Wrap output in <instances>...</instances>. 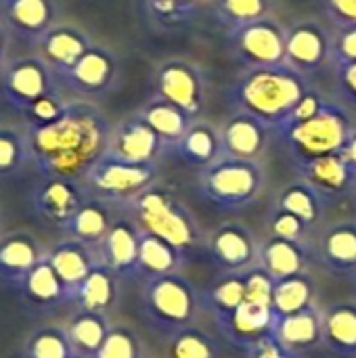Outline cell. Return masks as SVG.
I'll list each match as a JSON object with an SVG mask.
<instances>
[{
	"label": "cell",
	"instance_id": "4316f807",
	"mask_svg": "<svg viewBox=\"0 0 356 358\" xmlns=\"http://www.w3.org/2000/svg\"><path fill=\"white\" fill-rule=\"evenodd\" d=\"M311 252L306 243L300 241H287L279 237H269L264 245H260L258 252V266L273 279H287L296 275H304L308 268Z\"/></svg>",
	"mask_w": 356,
	"mask_h": 358
},
{
	"label": "cell",
	"instance_id": "1f68e13d",
	"mask_svg": "<svg viewBox=\"0 0 356 358\" xmlns=\"http://www.w3.org/2000/svg\"><path fill=\"white\" fill-rule=\"evenodd\" d=\"M185 258L162 237L138 229V264L136 279H151L159 275L178 273Z\"/></svg>",
	"mask_w": 356,
	"mask_h": 358
},
{
	"label": "cell",
	"instance_id": "9c48e42d",
	"mask_svg": "<svg viewBox=\"0 0 356 358\" xmlns=\"http://www.w3.org/2000/svg\"><path fill=\"white\" fill-rule=\"evenodd\" d=\"M231 57L243 67H264L285 63L287 25L269 15L225 34Z\"/></svg>",
	"mask_w": 356,
	"mask_h": 358
},
{
	"label": "cell",
	"instance_id": "816d5d0a",
	"mask_svg": "<svg viewBox=\"0 0 356 358\" xmlns=\"http://www.w3.org/2000/svg\"><path fill=\"white\" fill-rule=\"evenodd\" d=\"M10 34L6 29V25L0 21V73L4 69V65L8 63V46H10Z\"/></svg>",
	"mask_w": 356,
	"mask_h": 358
},
{
	"label": "cell",
	"instance_id": "8992f818",
	"mask_svg": "<svg viewBox=\"0 0 356 358\" xmlns=\"http://www.w3.org/2000/svg\"><path fill=\"white\" fill-rule=\"evenodd\" d=\"M201 298L195 285L180 273L145 279L141 292V313L162 336H174L191 327L199 315Z\"/></svg>",
	"mask_w": 356,
	"mask_h": 358
},
{
	"label": "cell",
	"instance_id": "52a82bcc",
	"mask_svg": "<svg viewBox=\"0 0 356 358\" xmlns=\"http://www.w3.org/2000/svg\"><path fill=\"white\" fill-rule=\"evenodd\" d=\"M159 166L153 164H132L118 159L113 155L99 157L90 170L80 180L86 197L103 201L111 208H126L143 191L157 182Z\"/></svg>",
	"mask_w": 356,
	"mask_h": 358
},
{
	"label": "cell",
	"instance_id": "44dd1931",
	"mask_svg": "<svg viewBox=\"0 0 356 358\" xmlns=\"http://www.w3.org/2000/svg\"><path fill=\"white\" fill-rule=\"evenodd\" d=\"M103 264L120 279H136L138 264V227L130 218H118L99 245Z\"/></svg>",
	"mask_w": 356,
	"mask_h": 358
},
{
	"label": "cell",
	"instance_id": "8fae6325",
	"mask_svg": "<svg viewBox=\"0 0 356 358\" xmlns=\"http://www.w3.org/2000/svg\"><path fill=\"white\" fill-rule=\"evenodd\" d=\"M285 65L311 80L332 67V31L317 19H302L290 25Z\"/></svg>",
	"mask_w": 356,
	"mask_h": 358
},
{
	"label": "cell",
	"instance_id": "7c38bea8",
	"mask_svg": "<svg viewBox=\"0 0 356 358\" xmlns=\"http://www.w3.org/2000/svg\"><path fill=\"white\" fill-rule=\"evenodd\" d=\"M120 69L118 55L109 46L92 42V46L65 73L59 76V82L82 99H99L113 90Z\"/></svg>",
	"mask_w": 356,
	"mask_h": 358
},
{
	"label": "cell",
	"instance_id": "5bb4252c",
	"mask_svg": "<svg viewBox=\"0 0 356 358\" xmlns=\"http://www.w3.org/2000/svg\"><path fill=\"white\" fill-rule=\"evenodd\" d=\"M86 199L88 197L80 180L48 176L42 178L40 185L34 189L31 208L42 222L63 229Z\"/></svg>",
	"mask_w": 356,
	"mask_h": 358
},
{
	"label": "cell",
	"instance_id": "277c9868",
	"mask_svg": "<svg viewBox=\"0 0 356 358\" xmlns=\"http://www.w3.org/2000/svg\"><path fill=\"white\" fill-rule=\"evenodd\" d=\"M353 111L334 94L323 99L321 107L306 120L279 126L275 138L283 145L294 164L340 153L355 132Z\"/></svg>",
	"mask_w": 356,
	"mask_h": 358
},
{
	"label": "cell",
	"instance_id": "db71d44e",
	"mask_svg": "<svg viewBox=\"0 0 356 358\" xmlns=\"http://www.w3.org/2000/svg\"><path fill=\"white\" fill-rule=\"evenodd\" d=\"M0 224H2V214H0Z\"/></svg>",
	"mask_w": 356,
	"mask_h": 358
},
{
	"label": "cell",
	"instance_id": "ffe728a7",
	"mask_svg": "<svg viewBox=\"0 0 356 358\" xmlns=\"http://www.w3.org/2000/svg\"><path fill=\"white\" fill-rule=\"evenodd\" d=\"M46 256L42 243L27 231H13L0 237V283L13 289L25 281Z\"/></svg>",
	"mask_w": 356,
	"mask_h": 358
},
{
	"label": "cell",
	"instance_id": "7402d4cb",
	"mask_svg": "<svg viewBox=\"0 0 356 358\" xmlns=\"http://www.w3.org/2000/svg\"><path fill=\"white\" fill-rule=\"evenodd\" d=\"M40 48V57L50 65V69L61 76L65 73L90 46V36L69 23H55L36 44Z\"/></svg>",
	"mask_w": 356,
	"mask_h": 358
},
{
	"label": "cell",
	"instance_id": "6da1fadb",
	"mask_svg": "<svg viewBox=\"0 0 356 358\" xmlns=\"http://www.w3.org/2000/svg\"><path fill=\"white\" fill-rule=\"evenodd\" d=\"M31 168L42 176L82 180L105 155L111 122L90 101H69L61 117L46 126H25Z\"/></svg>",
	"mask_w": 356,
	"mask_h": 358
},
{
	"label": "cell",
	"instance_id": "11a10c76",
	"mask_svg": "<svg viewBox=\"0 0 356 358\" xmlns=\"http://www.w3.org/2000/svg\"><path fill=\"white\" fill-rule=\"evenodd\" d=\"M76 358H84V357H76Z\"/></svg>",
	"mask_w": 356,
	"mask_h": 358
},
{
	"label": "cell",
	"instance_id": "4dcf8cb0",
	"mask_svg": "<svg viewBox=\"0 0 356 358\" xmlns=\"http://www.w3.org/2000/svg\"><path fill=\"white\" fill-rule=\"evenodd\" d=\"M111 210H113L111 206L88 197L61 231L69 239H76V241H82L86 245L99 248L103 243V239L107 237L111 224L115 222Z\"/></svg>",
	"mask_w": 356,
	"mask_h": 358
},
{
	"label": "cell",
	"instance_id": "cb8c5ba5",
	"mask_svg": "<svg viewBox=\"0 0 356 358\" xmlns=\"http://www.w3.org/2000/svg\"><path fill=\"white\" fill-rule=\"evenodd\" d=\"M17 292L25 306L36 313H55L61 306H69L71 300L67 285L59 279L55 268L48 264L46 256L25 277Z\"/></svg>",
	"mask_w": 356,
	"mask_h": 358
},
{
	"label": "cell",
	"instance_id": "ee69618b",
	"mask_svg": "<svg viewBox=\"0 0 356 358\" xmlns=\"http://www.w3.org/2000/svg\"><path fill=\"white\" fill-rule=\"evenodd\" d=\"M67 103L69 101H65L61 96V92H52V94L40 96L38 101L27 105L21 111V117H23L25 126H46V124L55 122L57 117H61Z\"/></svg>",
	"mask_w": 356,
	"mask_h": 358
},
{
	"label": "cell",
	"instance_id": "f1b7e54d",
	"mask_svg": "<svg viewBox=\"0 0 356 358\" xmlns=\"http://www.w3.org/2000/svg\"><path fill=\"white\" fill-rule=\"evenodd\" d=\"M118 298H120V277L101 262L73 289L69 306H76V310L109 315V310L115 308Z\"/></svg>",
	"mask_w": 356,
	"mask_h": 358
},
{
	"label": "cell",
	"instance_id": "ba28073f",
	"mask_svg": "<svg viewBox=\"0 0 356 358\" xmlns=\"http://www.w3.org/2000/svg\"><path fill=\"white\" fill-rule=\"evenodd\" d=\"M151 88V96L164 99L185 111L191 120H197L208 105L210 78L204 65L191 59L170 57L155 65Z\"/></svg>",
	"mask_w": 356,
	"mask_h": 358
},
{
	"label": "cell",
	"instance_id": "d6986e66",
	"mask_svg": "<svg viewBox=\"0 0 356 358\" xmlns=\"http://www.w3.org/2000/svg\"><path fill=\"white\" fill-rule=\"evenodd\" d=\"M2 23L10 38L38 44L40 38L57 23L55 0H2Z\"/></svg>",
	"mask_w": 356,
	"mask_h": 358
},
{
	"label": "cell",
	"instance_id": "681fc988",
	"mask_svg": "<svg viewBox=\"0 0 356 358\" xmlns=\"http://www.w3.org/2000/svg\"><path fill=\"white\" fill-rule=\"evenodd\" d=\"M323 10L332 27L356 25V0H323Z\"/></svg>",
	"mask_w": 356,
	"mask_h": 358
},
{
	"label": "cell",
	"instance_id": "f907efd6",
	"mask_svg": "<svg viewBox=\"0 0 356 358\" xmlns=\"http://www.w3.org/2000/svg\"><path fill=\"white\" fill-rule=\"evenodd\" d=\"M245 355H248V358H298V355H294L287 348H283L273 336L266 338V340H262L258 346H254Z\"/></svg>",
	"mask_w": 356,
	"mask_h": 358
},
{
	"label": "cell",
	"instance_id": "c3c4849f",
	"mask_svg": "<svg viewBox=\"0 0 356 358\" xmlns=\"http://www.w3.org/2000/svg\"><path fill=\"white\" fill-rule=\"evenodd\" d=\"M243 277H245V300L271 306L275 281L260 266H256V268L252 266V268L243 271Z\"/></svg>",
	"mask_w": 356,
	"mask_h": 358
},
{
	"label": "cell",
	"instance_id": "83f0119b",
	"mask_svg": "<svg viewBox=\"0 0 356 358\" xmlns=\"http://www.w3.org/2000/svg\"><path fill=\"white\" fill-rule=\"evenodd\" d=\"M321 310H317L313 304L300 313L275 317L273 338L283 348L300 357V352L321 346Z\"/></svg>",
	"mask_w": 356,
	"mask_h": 358
},
{
	"label": "cell",
	"instance_id": "836d02e7",
	"mask_svg": "<svg viewBox=\"0 0 356 358\" xmlns=\"http://www.w3.org/2000/svg\"><path fill=\"white\" fill-rule=\"evenodd\" d=\"M65 329H67V336H69L76 352L80 357L92 358V355L105 342V338L111 329V323H109V315L76 310V315L65 325Z\"/></svg>",
	"mask_w": 356,
	"mask_h": 358
},
{
	"label": "cell",
	"instance_id": "5b68a950",
	"mask_svg": "<svg viewBox=\"0 0 356 358\" xmlns=\"http://www.w3.org/2000/svg\"><path fill=\"white\" fill-rule=\"evenodd\" d=\"M269 174L262 159L222 155L197 170L195 191L218 212H243L264 193Z\"/></svg>",
	"mask_w": 356,
	"mask_h": 358
},
{
	"label": "cell",
	"instance_id": "2e32d148",
	"mask_svg": "<svg viewBox=\"0 0 356 358\" xmlns=\"http://www.w3.org/2000/svg\"><path fill=\"white\" fill-rule=\"evenodd\" d=\"M105 153L132 164H153L162 153H166V147L153 128L138 113H134L111 128V138Z\"/></svg>",
	"mask_w": 356,
	"mask_h": 358
},
{
	"label": "cell",
	"instance_id": "9a60e30c",
	"mask_svg": "<svg viewBox=\"0 0 356 358\" xmlns=\"http://www.w3.org/2000/svg\"><path fill=\"white\" fill-rule=\"evenodd\" d=\"M216 325L220 327L227 342L250 352L262 340L273 336L275 327V313L269 304H258L245 300L235 310L216 315Z\"/></svg>",
	"mask_w": 356,
	"mask_h": 358
},
{
	"label": "cell",
	"instance_id": "f6af8a7d",
	"mask_svg": "<svg viewBox=\"0 0 356 358\" xmlns=\"http://www.w3.org/2000/svg\"><path fill=\"white\" fill-rule=\"evenodd\" d=\"M269 229H271V237H279V239H287V241H300L306 243V237L311 233V227L298 218L292 212H285L281 208H273L269 214Z\"/></svg>",
	"mask_w": 356,
	"mask_h": 358
},
{
	"label": "cell",
	"instance_id": "f5cc1de1",
	"mask_svg": "<svg viewBox=\"0 0 356 358\" xmlns=\"http://www.w3.org/2000/svg\"><path fill=\"white\" fill-rule=\"evenodd\" d=\"M342 153H344V157L348 159V164H350V166L355 168V172H356V128H355V132L350 134L348 143L344 145Z\"/></svg>",
	"mask_w": 356,
	"mask_h": 358
},
{
	"label": "cell",
	"instance_id": "30bf717a",
	"mask_svg": "<svg viewBox=\"0 0 356 358\" xmlns=\"http://www.w3.org/2000/svg\"><path fill=\"white\" fill-rule=\"evenodd\" d=\"M59 84V76L40 55L10 59L0 73V92L17 113L40 96L61 92Z\"/></svg>",
	"mask_w": 356,
	"mask_h": 358
},
{
	"label": "cell",
	"instance_id": "8d00e7d4",
	"mask_svg": "<svg viewBox=\"0 0 356 358\" xmlns=\"http://www.w3.org/2000/svg\"><path fill=\"white\" fill-rule=\"evenodd\" d=\"M313 304H315V287L306 273L275 281L273 298H271V308L275 317H287Z\"/></svg>",
	"mask_w": 356,
	"mask_h": 358
},
{
	"label": "cell",
	"instance_id": "ab89813d",
	"mask_svg": "<svg viewBox=\"0 0 356 358\" xmlns=\"http://www.w3.org/2000/svg\"><path fill=\"white\" fill-rule=\"evenodd\" d=\"M29 166L31 162H29L25 128L0 126V180L17 178Z\"/></svg>",
	"mask_w": 356,
	"mask_h": 358
},
{
	"label": "cell",
	"instance_id": "7dc6e473",
	"mask_svg": "<svg viewBox=\"0 0 356 358\" xmlns=\"http://www.w3.org/2000/svg\"><path fill=\"white\" fill-rule=\"evenodd\" d=\"M334 96L342 101L350 111H356V63L332 67Z\"/></svg>",
	"mask_w": 356,
	"mask_h": 358
},
{
	"label": "cell",
	"instance_id": "b9f144b4",
	"mask_svg": "<svg viewBox=\"0 0 356 358\" xmlns=\"http://www.w3.org/2000/svg\"><path fill=\"white\" fill-rule=\"evenodd\" d=\"M92 358H143L141 338L126 325H111L105 342Z\"/></svg>",
	"mask_w": 356,
	"mask_h": 358
},
{
	"label": "cell",
	"instance_id": "f546056e",
	"mask_svg": "<svg viewBox=\"0 0 356 358\" xmlns=\"http://www.w3.org/2000/svg\"><path fill=\"white\" fill-rule=\"evenodd\" d=\"M319 258L334 273H356V220H340L323 229Z\"/></svg>",
	"mask_w": 356,
	"mask_h": 358
},
{
	"label": "cell",
	"instance_id": "d6a6232c",
	"mask_svg": "<svg viewBox=\"0 0 356 358\" xmlns=\"http://www.w3.org/2000/svg\"><path fill=\"white\" fill-rule=\"evenodd\" d=\"M151 128L153 132L162 138L166 151H170L178 141L180 136L187 132L189 124L193 122L185 111H180L176 105L164 101V99H157V96H151L143 107L141 111H136Z\"/></svg>",
	"mask_w": 356,
	"mask_h": 358
},
{
	"label": "cell",
	"instance_id": "7bdbcfd3",
	"mask_svg": "<svg viewBox=\"0 0 356 358\" xmlns=\"http://www.w3.org/2000/svg\"><path fill=\"white\" fill-rule=\"evenodd\" d=\"M243 302H245V277H243V273H229L208 294V304L212 306L214 317L231 313Z\"/></svg>",
	"mask_w": 356,
	"mask_h": 358
},
{
	"label": "cell",
	"instance_id": "7a4b0ae2",
	"mask_svg": "<svg viewBox=\"0 0 356 358\" xmlns=\"http://www.w3.org/2000/svg\"><path fill=\"white\" fill-rule=\"evenodd\" d=\"M313 88L311 78L285 63L243 67L231 82L227 101L233 111H245L277 130L287 122L300 99Z\"/></svg>",
	"mask_w": 356,
	"mask_h": 358
},
{
	"label": "cell",
	"instance_id": "e575fe53",
	"mask_svg": "<svg viewBox=\"0 0 356 358\" xmlns=\"http://www.w3.org/2000/svg\"><path fill=\"white\" fill-rule=\"evenodd\" d=\"M275 208H281L285 212L296 214L298 218H302L313 229L321 222L327 203L319 197V193L311 185L296 178L285 189H281V193L275 199Z\"/></svg>",
	"mask_w": 356,
	"mask_h": 358
},
{
	"label": "cell",
	"instance_id": "3957f363",
	"mask_svg": "<svg viewBox=\"0 0 356 358\" xmlns=\"http://www.w3.org/2000/svg\"><path fill=\"white\" fill-rule=\"evenodd\" d=\"M124 210L141 231L162 237L176 248L183 258L193 256L208 241L195 214L164 185H151Z\"/></svg>",
	"mask_w": 356,
	"mask_h": 358
},
{
	"label": "cell",
	"instance_id": "484cf974",
	"mask_svg": "<svg viewBox=\"0 0 356 358\" xmlns=\"http://www.w3.org/2000/svg\"><path fill=\"white\" fill-rule=\"evenodd\" d=\"M321 346L334 357L356 358V304L342 302L321 310Z\"/></svg>",
	"mask_w": 356,
	"mask_h": 358
},
{
	"label": "cell",
	"instance_id": "4fadbf2b",
	"mask_svg": "<svg viewBox=\"0 0 356 358\" xmlns=\"http://www.w3.org/2000/svg\"><path fill=\"white\" fill-rule=\"evenodd\" d=\"M294 170L296 178L311 185L327 206L356 193V172L342 151L294 164Z\"/></svg>",
	"mask_w": 356,
	"mask_h": 358
},
{
	"label": "cell",
	"instance_id": "f35d334b",
	"mask_svg": "<svg viewBox=\"0 0 356 358\" xmlns=\"http://www.w3.org/2000/svg\"><path fill=\"white\" fill-rule=\"evenodd\" d=\"M206 0H143L149 21L159 29H178L195 21Z\"/></svg>",
	"mask_w": 356,
	"mask_h": 358
},
{
	"label": "cell",
	"instance_id": "d590c367",
	"mask_svg": "<svg viewBox=\"0 0 356 358\" xmlns=\"http://www.w3.org/2000/svg\"><path fill=\"white\" fill-rule=\"evenodd\" d=\"M275 0H210L216 25L227 34L252 21L273 15Z\"/></svg>",
	"mask_w": 356,
	"mask_h": 358
},
{
	"label": "cell",
	"instance_id": "60d3db41",
	"mask_svg": "<svg viewBox=\"0 0 356 358\" xmlns=\"http://www.w3.org/2000/svg\"><path fill=\"white\" fill-rule=\"evenodd\" d=\"M168 358H216V344L208 334L191 325L170 336Z\"/></svg>",
	"mask_w": 356,
	"mask_h": 358
},
{
	"label": "cell",
	"instance_id": "74e56055",
	"mask_svg": "<svg viewBox=\"0 0 356 358\" xmlns=\"http://www.w3.org/2000/svg\"><path fill=\"white\" fill-rule=\"evenodd\" d=\"M80 357L67 336L65 327L44 325L38 327L23 344L21 358H76Z\"/></svg>",
	"mask_w": 356,
	"mask_h": 358
},
{
	"label": "cell",
	"instance_id": "603a6c76",
	"mask_svg": "<svg viewBox=\"0 0 356 358\" xmlns=\"http://www.w3.org/2000/svg\"><path fill=\"white\" fill-rule=\"evenodd\" d=\"M46 260L55 268L59 279L67 285L69 296L90 275V271L103 262L99 248L86 245V243L69 239V237L55 243L50 250H46Z\"/></svg>",
	"mask_w": 356,
	"mask_h": 358
},
{
	"label": "cell",
	"instance_id": "d4e9b609",
	"mask_svg": "<svg viewBox=\"0 0 356 358\" xmlns=\"http://www.w3.org/2000/svg\"><path fill=\"white\" fill-rule=\"evenodd\" d=\"M183 164L193 168H204L218 157H222V136L220 126H216L210 120L197 117L189 124L187 132L180 136V141L170 149Z\"/></svg>",
	"mask_w": 356,
	"mask_h": 358
},
{
	"label": "cell",
	"instance_id": "ac0fdd59",
	"mask_svg": "<svg viewBox=\"0 0 356 358\" xmlns=\"http://www.w3.org/2000/svg\"><path fill=\"white\" fill-rule=\"evenodd\" d=\"M206 248L214 262L229 273H243L252 268L260 252L252 231L239 222L218 227L206 241Z\"/></svg>",
	"mask_w": 356,
	"mask_h": 358
},
{
	"label": "cell",
	"instance_id": "e0dca14e",
	"mask_svg": "<svg viewBox=\"0 0 356 358\" xmlns=\"http://www.w3.org/2000/svg\"><path fill=\"white\" fill-rule=\"evenodd\" d=\"M220 136L225 155L239 159H262L275 132L262 120L245 111L231 109V113L220 124Z\"/></svg>",
	"mask_w": 356,
	"mask_h": 358
},
{
	"label": "cell",
	"instance_id": "bcb514c9",
	"mask_svg": "<svg viewBox=\"0 0 356 358\" xmlns=\"http://www.w3.org/2000/svg\"><path fill=\"white\" fill-rule=\"evenodd\" d=\"M356 63V25L332 27V67Z\"/></svg>",
	"mask_w": 356,
	"mask_h": 358
}]
</instances>
